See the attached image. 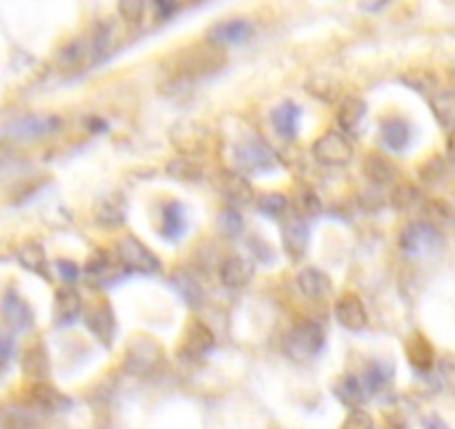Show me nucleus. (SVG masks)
I'll return each instance as SVG.
<instances>
[{
    "instance_id": "obj_1",
    "label": "nucleus",
    "mask_w": 455,
    "mask_h": 429,
    "mask_svg": "<svg viewBox=\"0 0 455 429\" xmlns=\"http://www.w3.org/2000/svg\"><path fill=\"white\" fill-rule=\"evenodd\" d=\"M226 52L223 47L212 45V43H195L186 50L177 52L174 56V72L186 78H201L219 72L226 65Z\"/></svg>"
},
{
    "instance_id": "obj_2",
    "label": "nucleus",
    "mask_w": 455,
    "mask_h": 429,
    "mask_svg": "<svg viewBox=\"0 0 455 429\" xmlns=\"http://www.w3.org/2000/svg\"><path fill=\"white\" fill-rule=\"evenodd\" d=\"M323 344H326V334L322 327L313 320H301L286 334L283 340V349L292 360L308 362L322 353Z\"/></svg>"
},
{
    "instance_id": "obj_3",
    "label": "nucleus",
    "mask_w": 455,
    "mask_h": 429,
    "mask_svg": "<svg viewBox=\"0 0 455 429\" xmlns=\"http://www.w3.org/2000/svg\"><path fill=\"white\" fill-rule=\"evenodd\" d=\"M400 248L406 257L424 260V257H433L444 248V235L435 226L422 220L411 222L400 233Z\"/></svg>"
},
{
    "instance_id": "obj_4",
    "label": "nucleus",
    "mask_w": 455,
    "mask_h": 429,
    "mask_svg": "<svg viewBox=\"0 0 455 429\" xmlns=\"http://www.w3.org/2000/svg\"><path fill=\"white\" fill-rule=\"evenodd\" d=\"M60 130V119L56 115H25L7 124L0 134L10 142H38Z\"/></svg>"
},
{
    "instance_id": "obj_5",
    "label": "nucleus",
    "mask_w": 455,
    "mask_h": 429,
    "mask_svg": "<svg viewBox=\"0 0 455 429\" xmlns=\"http://www.w3.org/2000/svg\"><path fill=\"white\" fill-rule=\"evenodd\" d=\"M114 255H116L119 264L124 266V271L152 275L161 269V260L150 251V247H146L141 239L132 238V235H124L119 239Z\"/></svg>"
},
{
    "instance_id": "obj_6",
    "label": "nucleus",
    "mask_w": 455,
    "mask_h": 429,
    "mask_svg": "<svg viewBox=\"0 0 455 429\" xmlns=\"http://www.w3.org/2000/svg\"><path fill=\"white\" fill-rule=\"evenodd\" d=\"M353 155H355V148L351 139L339 130H328L313 143V157L322 166H347Z\"/></svg>"
},
{
    "instance_id": "obj_7",
    "label": "nucleus",
    "mask_w": 455,
    "mask_h": 429,
    "mask_svg": "<svg viewBox=\"0 0 455 429\" xmlns=\"http://www.w3.org/2000/svg\"><path fill=\"white\" fill-rule=\"evenodd\" d=\"M161 360V347L150 338H134L130 343L128 352H125L124 367L125 371L134 376H146L150 374Z\"/></svg>"
},
{
    "instance_id": "obj_8",
    "label": "nucleus",
    "mask_w": 455,
    "mask_h": 429,
    "mask_svg": "<svg viewBox=\"0 0 455 429\" xmlns=\"http://www.w3.org/2000/svg\"><path fill=\"white\" fill-rule=\"evenodd\" d=\"M85 327L90 334L105 347H112L116 336V315H114L109 302H94L85 309Z\"/></svg>"
},
{
    "instance_id": "obj_9",
    "label": "nucleus",
    "mask_w": 455,
    "mask_h": 429,
    "mask_svg": "<svg viewBox=\"0 0 455 429\" xmlns=\"http://www.w3.org/2000/svg\"><path fill=\"white\" fill-rule=\"evenodd\" d=\"M308 224L301 214L288 213L282 220V247L292 262H299L308 248Z\"/></svg>"
},
{
    "instance_id": "obj_10",
    "label": "nucleus",
    "mask_w": 455,
    "mask_h": 429,
    "mask_svg": "<svg viewBox=\"0 0 455 429\" xmlns=\"http://www.w3.org/2000/svg\"><path fill=\"white\" fill-rule=\"evenodd\" d=\"M124 266L119 264L116 255L108 251H96L85 264V279L92 288H105L121 278Z\"/></svg>"
},
{
    "instance_id": "obj_11",
    "label": "nucleus",
    "mask_w": 455,
    "mask_h": 429,
    "mask_svg": "<svg viewBox=\"0 0 455 429\" xmlns=\"http://www.w3.org/2000/svg\"><path fill=\"white\" fill-rule=\"evenodd\" d=\"M235 161L242 168L252 170V173H261V170H273L277 166V157L275 152L266 146L259 139H251V142H242L235 146Z\"/></svg>"
},
{
    "instance_id": "obj_12",
    "label": "nucleus",
    "mask_w": 455,
    "mask_h": 429,
    "mask_svg": "<svg viewBox=\"0 0 455 429\" xmlns=\"http://www.w3.org/2000/svg\"><path fill=\"white\" fill-rule=\"evenodd\" d=\"M335 318L344 329L348 331H362L369 325V313L357 293L347 291L341 293L335 302Z\"/></svg>"
},
{
    "instance_id": "obj_13",
    "label": "nucleus",
    "mask_w": 455,
    "mask_h": 429,
    "mask_svg": "<svg viewBox=\"0 0 455 429\" xmlns=\"http://www.w3.org/2000/svg\"><path fill=\"white\" fill-rule=\"evenodd\" d=\"M0 313H3V320L14 331H29L34 327L32 306L16 291H7L3 295V300H0Z\"/></svg>"
},
{
    "instance_id": "obj_14",
    "label": "nucleus",
    "mask_w": 455,
    "mask_h": 429,
    "mask_svg": "<svg viewBox=\"0 0 455 429\" xmlns=\"http://www.w3.org/2000/svg\"><path fill=\"white\" fill-rule=\"evenodd\" d=\"M214 347V334L208 325H204L201 320H192L188 325L186 334H183L181 356L188 360H201L210 349Z\"/></svg>"
},
{
    "instance_id": "obj_15",
    "label": "nucleus",
    "mask_w": 455,
    "mask_h": 429,
    "mask_svg": "<svg viewBox=\"0 0 455 429\" xmlns=\"http://www.w3.org/2000/svg\"><path fill=\"white\" fill-rule=\"evenodd\" d=\"M214 186L219 188L226 199H230L233 204H248L255 197V190H252V183L248 182L243 174L233 173V170H219L214 174Z\"/></svg>"
},
{
    "instance_id": "obj_16",
    "label": "nucleus",
    "mask_w": 455,
    "mask_h": 429,
    "mask_svg": "<svg viewBox=\"0 0 455 429\" xmlns=\"http://www.w3.org/2000/svg\"><path fill=\"white\" fill-rule=\"evenodd\" d=\"M28 402L36 409L47 411V414H56V411H65L72 402L65 393H60L54 384L45 383H32V387L28 389Z\"/></svg>"
},
{
    "instance_id": "obj_17",
    "label": "nucleus",
    "mask_w": 455,
    "mask_h": 429,
    "mask_svg": "<svg viewBox=\"0 0 455 429\" xmlns=\"http://www.w3.org/2000/svg\"><path fill=\"white\" fill-rule=\"evenodd\" d=\"M252 34V25L243 19L235 20H221V23L212 25L208 29V43L212 45L223 47V45H239V43L248 41Z\"/></svg>"
},
{
    "instance_id": "obj_18",
    "label": "nucleus",
    "mask_w": 455,
    "mask_h": 429,
    "mask_svg": "<svg viewBox=\"0 0 455 429\" xmlns=\"http://www.w3.org/2000/svg\"><path fill=\"white\" fill-rule=\"evenodd\" d=\"M83 313V300L74 287H60L54 295V320L59 327L74 325V320Z\"/></svg>"
},
{
    "instance_id": "obj_19",
    "label": "nucleus",
    "mask_w": 455,
    "mask_h": 429,
    "mask_svg": "<svg viewBox=\"0 0 455 429\" xmlns=\"http://www.w3.org/2000/svg\"><path fill=\"white\" fill-rule=\"evenodd\" d=\"M404 352H406V358H409L411 367L422 371V374L431 371L433 365H435V349H433V344L428 343L427 336L419 334V331H415L413 336H409V340L404 343Z\"/></svg>"
},
{
    "instance_id": "obj_20",
    "label": "nucleus",
    "mask_w": 455,
    "mask_h": 429,
    "mask_svg": "<svg viewBox=\"0 0 455 429\" xmlns=\"http://www.w3.org/2000/svg\"><path fill=\"white\" fill-rule=\"evenodd\" d=\"M188 222H186V210L179 201H168L161 206V238L168 242H179L186 235Z\"/></svg>"
},
{
    "instance_id": "obj_21",
    "label": "nucleus",
    "mask_w": 455,
    "mask_h": 429,
    "mask_svg": "<svg viewBox=\"0 0 455 429\" xmlns=\"http://www.w3.org/2000/svg\"><path fill=\"white\" fill-rule=\"evenodd\" d=\"M366 117V101L357 94H348L341 99L337 108V125L339 133H355Z\"/></svg>"
},
{
    "instance_id": "obj_22",
    "label": "nucleus",
    "mask_w": 455,
    "mask_h": 429,
    "mask_svg": "<svg viewBox=\"0 0 455 429\" xmlns=\"http://www.w3.org/2000/svg\"><path fill=\"white\" fill-rule=\"evenodd\" d=\"M125 199L124 195H105L94 204V217L99 224L108 229H119L125 222Z\"/></svg>"
},
{
    "instance_id": "obj_23",
    "label": "nucleus",
    "mask_w": 455,
    "mask_h": 429,
    "mask_svg": "<svg viewBox=\"0 0 455 429\" xmlns=\"http://www.w3.org/2000/svg\"><path fill=\"white\" fill-rule=\"evenodd\" d=\"M297 287L308 300H323L332 291L331 278L315 266H306L297 273Z\"/></svg>"
},
{
    "instance_id": "obj_24",
    "label": "nucleus",
    "mask_w": 455,
    "mask_h": 429,
    "mask_svg": "<svg viewBox=\"0 0 455 429\" xmlns=\"http://www.w3.org/2000/svg\"><path fill=\"white\" fill-rule=\"evenodd\" d=\"M20 369L28 378H32L34 383H41L50 374V353H47L45 344L34 343L25 349L23 358H20Z\"/></svg>"
},
{
    "instance_id": "obj_25",
    "label": "nucleus",
    "mask_w": 455,
    "mask_h": 429,
    "mask_svg": "<svg viewBox=\"0 0 455 429\" xmlns=\"http://www.w3.org/2000/svg\"><path fill=\"white\" fill-rule=\"evenodd\" d=\"M219 278H221L223 287L243 288L252 279V264L239 255L228 257V260H223L221 269H219Z\"/></svg>"
},
{
    "instance_id": "obj_26",
    "label": "nucleus",
    "mask_w": 455,
    "mask_h": 429,
    "mask_svg": "<svg viewBox=\"0 0 455 429\" xmlns=\"http://www.w3.org/2000/svg\"><path fill=\"white\" fill-rule=\"evenodd\" d=\"M379 137L382 143L393 152H404L411 143V125L404 119H393L384 121L382 128H379Z\"/></svg>"
},
{
    "instance_id": "obj_27",
    "label": "nucleus",
    "mask_w": 455,
    "mask_h": 429,
    "mask_svg": "<svg viewBox=\"0 0 455 429\" xmlns=\"http://www.w3.org/2000/svg\"><path fill=\"white\" fill-rule=\"evenodd\" d=\"M424 195L415 183L402 182L393 188L391 192V206L397 213H415V210H422L424 206Z\"/></svg>"
},
{
    "instance_id": "obj_28",
    "label": "nucleus",
    "mask_w": 455,
    "mask_h": 429,
    "mask_svg": "<svg viewBox=\"0 0 455 429\" xmlns=\"http://www.w3.org/2000/svg\"><path fill=\"white\" fill-rule=\"evenodd\" d=\"M301 110L295 103L286 101V103L277 105L270 115V121H273L275 130H277L279 137L283 139H295L297 134V124H299Z\"/></svg>"
},
{
    "instance_id": "obj_29",
    "label": "nucleus",
    "mask_w": 455,
    "mask_h": 429,
    "mask_svg": "<svg viewBox=\"0 0 455 429\" xmlns=\"http://www.w3.org/2000/svg\"><path fill=\"white\" fill-rule=\"evenodd\" d=\"M431 112L442 128L455 130V90H437L431 94Z\"/></svg>"
},
{
    "instance_id": "obj_30",
    "label": "nucleus",
    "mask_w": 455,
    "mask_h": 429,
    "mask_svg": "<svg viewBox=\"0 0 455 429\" xmlns=\"http://www.w3.org/2000/svg\"><path fill=\"white\" fill-rule=\"evenodd\" d=\"M90 59H94L90 38H76V41L68 43V45L60 50L59 65H60V69H78V68H83V65H85Z\"/></svg>"
},
{
    "instance_id": "obj_31",
    "label": "nucleus",
    "mask_w": 455,
    "mask_h": 429,
    "mask_svg": "<svg viewBox=\"0 0 455 429\" xmlns=\"http://www.w3.org/2000/svg\"><path fill=\"white\" fill-rule=\"evenodd\" d=\"M335 396L351 409H360L364 401H369L364 392V384L357 376H341L335 384Z\"/></svg>"
},
{
    "instance_id": "obj_32",
    "label": "nucleus",
    "mask_w": 455,
    "mask_h": 429,
    "mask_svg": "<svg viewBox=\"0 0 455 429\" xmlns=\"http://www.w3.org/2000/svg\"><path fill=\"white\" fill-rule=\"evenodd\" d=\"M19 262L23 264V269L29 271V273H36L41 275V278L50 279V262H47V255L45 251H43L41 244L28 242L25 247H20Z\"/></svg>"
},
{
    "instance_id": "obj_33",
    "label": "nucleus",
    "mask_w": 455,
    "mask_h": 429,
    "mask_svg": "<svg viewBox=\"0 0 455 429\" xmlns=\"http://www.w3.org/2000/svg\"><path fill=\"white\" fill-rule=\"evenodd\" d=\"M364 174L373 183H379V186H387V183H393L397 179V168L382 155H369L364 161Z\"/></svg>"
},
{
    "instance_id": "obj_34",
    "label": "nucleus",
    "mask_w": 455,
    "mask_h": 429,
    "mask_svg": "<svg viewBox=\"0 0 455 429\" xmlns=\"http://www.w3.org/2000/svg\"><path fill=\"white\" fill-rule=\"evenodd\" d=\"M391 378H393L391 367L384 365V362L373 360V362H369V367H366L364 376H362L360 380H362V384H364L366 396L371 398V396H375L378 392H382V389L391 383Z\"/></svg>"
},
{
    "instance_id": "obj_35",
    "label": "nucleus",
    "mask_w": 455,
    "mask_h": 429,
    "mask_svg": "<svg viewBox=\"0 0 455 429\" xmlns=\"http://www.w3.org/2000/svg\"><path fill=\"white\" fill-rule=\"evenodd\" d=\"M419 213L424 214L422 222L435 226L437 231H442L444 226L453 224V210L449 208V204H444V201H440V199L424 201V206H422V210H419Z\"/></svg>"
},
{
    "instance_id": "obj_36",
    "label": "nucleus",
    "mask_w": 455,
    "mask_h": 429,
    "mask_svg": "<svg viewBox=\"0 0 455 429\" xmlns=\"http://www.w3.org/2000/svg\"><path fill=\"white\" fill-rule=\"evenodd\" d=\"M257 208L270 220H283L288 214V197L282 192H266L257 199Z\"/></svg>"
},
{
    "instance_id": "obj_37",
    "label": "nucleus",
    "mask_w": 455,
    "mask_h": 429,
    "mask_svg": "<svg viewBox=\"0 0 455 429\" xmlns=\"http://www.w3.org/2000/svg\"><path fill=\"white\" fill-rule=\"evenodd\" d=\"M168 174L179 182H199L204 170L195 159H172L168 164Z\"/></svg>"
},
{
    "instance_id": "obj_38",
    "label": "nucleus",
    "mask_w": 455,
    "mask_h": 429,
    "mask_svg": "<svg viewBox=\"0 0 455 429\" xmlns=\"http://www.w3.org/2000/svg\"><path fill=\"white\" fill-rule=\"evenodd\" d=\"M219 231H221L223 235H228V238H237L243 231L242 214H239L237 210H223V213L219 214Z\"/></svg>"
},
{
    "instance_id": "obj_39",
    "label": "nucleus",
    "mask_w": 455,
    "mask_h": 429,
    "mask_svg": "<svg viewBox=\"0 0 455 429\" xmlns=\"http://www.w3.org/2000/svg\"><path fill=\"white\" fill-rule=\"evenodd\" d=\"M339 429H375V423H373V418H371L369 411L351 409L348 411L347 420L341 423Z\"/></svg>"
},
{
    "instance_id": "obj_40",
    "label": "nucleus",
    "mask_w": 455,
    "mask_h": 429,
    "mask_svg": "<svg viewBox=\"0 0 455 429\" xmlns=\"http://www.w3.org/2000/svg\"><path fill=\"white\" fill-rule=\"evenodd\" d=\"M319 213V199L310 188H304L299 190V197H297V214H315Z\"/></svg>"
},
{
    "instance_id": "obj_41",
    "label": "nucleus",
    "mask_w": 455,
    "mask_h": 429,
    "mask_svg": "<svg viewBox=\"0 0 455 429\" xmlns=\"http://www.w3.org/2000/svg\"><path fill=\"white\" fill-rule=\"evenodd\" d=\"M404 83L418 92H431L435 87V77L428 72H413L411 77H404Z\"/></svg>"
},
{
    "instance_id": "obj_42",
    "label": "nucleus",
    "mask_w": 455,
    "mask_h": 429,
    "mask_svg": "<svg viewBox=\"0 0 455 429\" xmlns=\"http://www.w3.org/2000/svg\"><path fill=\"white\" fill-rule=\"evenodd\" d=\"M143 10H146V5L139 3V0H128V3H121L119 5V14L124 16L125 23H139L143 16Z\"/></svg>"
},
{
    "instance_id": "obj_43",
    "label": "nucleus",
    "mask_w": 455,
    "mask_h": 429,
    "mask_svg": "<svg viewBox=\"0 0 455 429\" xmlns=\"http://www.w3.org/2000/svg\"><path fill=\"white\" fill-rule=\"evenodd\" d=\"M14 336L10 331H0V367L10 365V360L14 358Z\"/></svg>"
},
{
    "instance_id": "obj_44",
    "label": "nucleus",
    "mask_w": 455,
    "mask_h": 429,
    "mask_svg": "<svg viewBox=\"0 0 455 429\" xmlns=\"http://www.w3.org/2000/svg\"><path fill=\"white\" fill-rule=\"evenodd\" d=\"M177 284H179V291H181V295L186 297L188 302H190V304H196V302L201 300V288H199V284L195 282V279H190V278H177Z\"/></svg>"
},
{
    "instance_id": "obj_45",
    "label": "nucleus",
    "mask_w": 455,
    "mask_h": 429,
    "mask_svg": "<svg viewBox=\"0 0 455 429\" xmlns=\"http://www.w3.org/2000/svg\"><path fill=\"white\" fill-rule=\"evenodd\" d=\"M56 271H59V275L63 278V282L68 284V287H72V284L81 278V269H78L72 260H59L56 262Z\"/></svg>"
},
{
    "instance_id": "obj_46",
    "label": "nucleus",
    "mask_w": 455,
    "mask_h": 429,
    "mask_svg": "<svg viewBox=\"0 0 455 429\" xmlns=\"http://www.w3.org/2000/svg\"><path fill=\"white\" fill-rule=\"evenodd\" d=\"M419 174H422L424 182H428V183L437 182V179L444 174V164H442V159H437V157L435 159H428L427 164L422 166V170H419Z\"/></svg>"
},
{
    "instance_id": "obj_47",
    "label": "nucleus",
    "mask_w": 455,
    "mask_h": 429,
    "mask_svg": "<svg viewBox=\"0 0 455 429\" xmlns=\"http://www.w3.org/2000/svg\"><path fill=\"white\" fill-rule=\"evenodd\" d=\"M440 383L449 389L451 393H455V362L444 360L440 365Z\"/></svg>"
},
{
    "instance_id": "obj_48",
    "label": "nucleus",
    "mask_w": 455,
    "mask_h": 429,
    "mask_svg": "<svg viewBox=\"0 0 455 429\" xmlns=\"http://www.w3.org/2000/svg\"><path fill=\"white\" fill-rule=\"evenodd\" d=\"M382 429H404V423L400 420V416H388Z\"/></svg>"
},
{
    "instance_id": "obj_49",
    "label": "nucleus",
    "mask_w": 455,
    "mask_h": 429,
    "mask_svg": "<svg viewBox=\"0 0 455 429\" xmlns=\"http://www.w3.org/2000/svg\"><path fill=\"white\" fill-rule=\"evenodd\" d=\"M446 157H449V161L455 164V130L449 134V139H446Z\"/></svg>"
},
{
    "instance_id": "obj_50",
    "label": "nucleus",
    "mask_w": 455,
    "mask_h": 429,
    "mask_svg": "<svg viewBox=\"0 0 455 429\" xmlns=\"http://www.w3.org/2000/svg\"><path fill=\"white\" fill-rule=\"evenodd\" d=\"M427 429H446V425L442 423L440 418H431V420H428V423H427Z\"/></svg>"
}]
</instances>
